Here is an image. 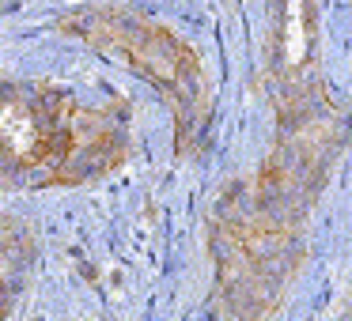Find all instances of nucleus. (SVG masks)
<instances>
[{
  "mask_svg": "<svg viewBox=\"0 0 352 321\" xmlns=\"http://www.w3.org/2000/svg\"><path fill=\"white\" fill-rule=\"evenodd\" d=\"M4 272H8V265H4V257H0V276H4Z\"/></svg>",
  "mask_w": 352,
  "mask_h": 321,
  "instance_id": "7ed1b4c3",
  "label": "nucleus"
},
{
  "mask_svg": "<svg viewBox=\"0 0 352 321\" xmlns=\"http://www.w3.org/2000/svg\"><path fill=\"white\" fill-rule=\"evenodd\" d=\"M303 4H307V0H288V31H284V57H288V64H299L307 57Z\"/></svg>",
  "mask_w": 352,
  "mask_h": 321,
  "instance_id": "f03ea898",
  "label": "nucleus"
},
{
  "mask_svg": "<svg viewBox=\"0 0 352 321\" xmlns=\"http://www.w3.org/2000/svg\"><path fill=\"white\" fill-rule=\"evenodd\" d=\"M0 140L8 144V152L27 159L34 152V144H38V129H34L31 110L19 106V102H4L0 106Z\"/></svg>",
  "mask_w": 352,
  "mask_h": 321,
  "instance_id": "f257e3e1",
  "label": "nucleus"
}]
</instances>
